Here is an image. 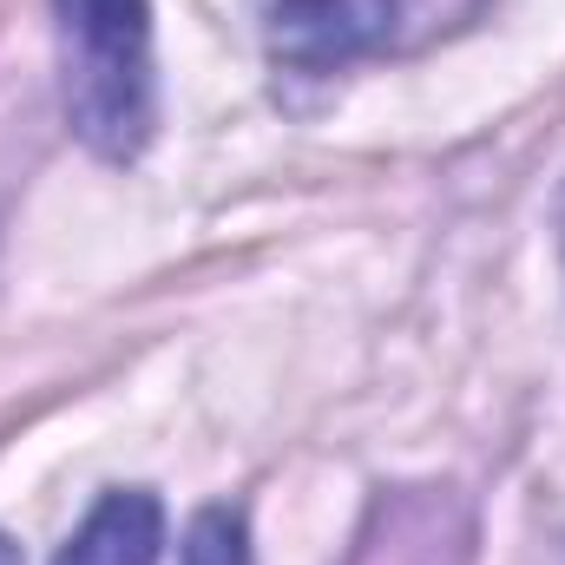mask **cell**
Wrapping results in <instances>:
<instances>
[{
	"mask_svg": "<svg viewBox=\"0 0 565 565\" xmlns=\"http://www.w3.org/2000/svg\"><path fill=\"white\" fill-rule=\"evenodd\" d=\"M0 565H20V546H13L7 533H0Z\"/></svg>",
	"mask_w": 565,
	"mask_h": 565,
	"instance_id": "obj_5",
	"label": "cell"
},
{
	"mask_svg": "<svg viewBox=\"0 0 565 565\" xmlns=\"http://www.w3.org/2000/svg\"><path fill=\"white\" fill-rule=\"evenodd\" d=\"M164 546V507L151 487H113L93 500V513L73 526L53 565H158Z\"/></svg>",
	"mask_w": 565,
	"mask_h": 565,
	"instance_id": "obj_3",
	"label": "cell"
},
{
	"mask_svg": "<svg viewBox=\"0 0 565 565\" xmlns=\"http://www.w3.org/2000/svg\"><path fill=\"white\" fill-rule=\"evenodd\" d=\"M264 53L289 73H349L362 60H415L467 33L493 0H244Z\"/></svg>",
	"mask_w": 565,
	"mask_h": 565,
	"instance_id": "obj_2",
	"label": "cell"
},
{
	"mask_svg": "<svg viewBox=\"0 0 565 565\" xmlns=\"http://www.w3.org/2000/svg\"><path fill=\"white\" fill-rule=\"evenodd\" d=\"M178 565H250V526L237 507H204L184 533V559Z\"/></svg>",
	"mask_w": 565,
	"mask_h": 565,
	"instance_id": "obj_4",
	"label": "cell"
},
{
	"mask_svg": "<svg viewBox=\"0 0 565 565\" xmlns=\"http://www.w3.org/2000/svg\"><path fill=\"white\" fill-rule=\"evenodd\" d=\"M66 126L106 164H132L158 126L151 0H53Z\"/></svg>",
	"mask_w": 565,
	"mask_h": 565,
	"instance_id": "obj_1",
	"label": "cell"
}]
</instances>
